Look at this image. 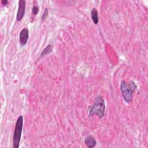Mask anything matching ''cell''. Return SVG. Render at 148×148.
I'll return each instance as SVG.
<instances>
[{"label":"cell","mask_w":148,"mask_h":148,"mask_svg":"<svg viewBox=\"0 0 148 148\" xmlns=\"http://www.w3.org/2000/svg\"><path fill=\"white\" fill-rule=\"evenodd\" d=\"M105 109V104L103 98L101 95H98L94 102L92 106L89 107V115H97L99 119H102L104 116V111Z\"/></svg>","instance_id":"cell-1"},{"label":"cell","mask_w":148,"mask_h":148,"mask_svg":"<svg viewBox=\"0 0 148 148\" xmlns=\"http://www.w3.org/2000/svg\"><path fill=\"white\" fill-rule=\"evenodd\" d=\"M23 117L22 115H20L17 119L13 136V146L14 148H18L19 147L23 130Z\"/></svg>","instance_id":"cell-2"},{"label":"cell","mask_w":148,"mask_h":148,"mask_svg":"<svg viewBox=\"0 0 148 148\" xmlns=\"http://www.w3.org/2000/svg\"><path fill=\"white\" fill-rule=\"evenodd\" d=\"M120 90L122 92L124 101L127 103H130L132 101L133 94L134 91L131 88L128 84H127L125 81L122 80L120 84Z\"/></svg>","instance_id":"cell-3"},{"label":"cell","mask_w":148,"mask_h":148,"mask_svg":"<svg viewBox=\"0 0 148 148\" xmlns=\"http://www.w3.org/2000/svg\"><path fill=\"white\" fill-rule=\"evenodd\" d=\"M25 10V1L23 0H20L18 1V8L16 15V20L20 21L24 14Z\"/></svg>","instance_id":"cell-4"},{"label":"cell","mask_w":148,"mask_h":148,"mask_svg":"<svg viewBox=\"0 0 148 148\" xmlns=\"http://www.w3.org/2000/svg\"><path fill=\"white\" fill-rule=\"evenodd\" d=\"M29 36V31L28 28H24L20 31V36H19V40L21 46H24L28 39Z\"/></svg>","instance_id":"cell-5"},{"label":"cell","mask_w":148,"mask_h":148,"mask_svg":"<svg viewBox=\"0 0 148 148\" xmlns=\"http://www.w3.org/2000/svg\"><path fill=\"white\" fill-rule=\"evenodd\" d=\"M84 143L88 147H93L96 145V140L92 135L87 136L84 139Z\"/></svg>","instance_id":"cell-6"},{"label":"cell","mask_w":148,"mask_h":148,"mask_svg":"<svg viewBox=\"0 0 148 148\" xmlns=\"http://www.w3.org/2000/svg\"><path fill=\"white\" fill-rule=\"evenodd\" d=\"M91 18L95 24H97L98 23L99 21V18H98V11L96 9V8H94L91 10Z\"/></svg>","instance_id":"cell-7"},{"label":"cell","mask_w":148,"mask_h":148,"mask_svg":"<svg viewBox=\"0 0 148 148\" xmlns=\"http://www.w3.org/2000/svg\"><path fill=\"white\" fill-rule=\"evenodd\" d=\"M53 50V46L51 45H47L42 51L40 55V58H42L43 57H44L45 56L49 54L50 53H51L52 51Z\"/></svg>","instance_id":"cell-8"},{"label":"cell","mask_w":148,"mask_h":148,"mask_svg":"<svg viewBox=\"0 0 148 148\" xmlns=\"http://www.w3.org/2000/svg\"><path fill=\"white\" fill-rule=\"evenodd\" d=\"M39 12V7L38 5H34L32 8V15L34 16H35Z\"/></svg>","instance_id":"cell-9"},{"label":"cell","mask_w":148,"mask_h":148,"mask_svg":"<svg viewBox=\"0 0 148 148\" xmlns=\"http://www.w3.org/2000/svg\"><path fill=\"white\" fill-rule=\"evenodd\" d=\"M48 13H49V10H48V9L47 8H45V10L43 12V13L42 16V21H43L47 17V15H48Z\"/></svg>","instance_id":"cell-10"},{"label":"cell","mask_w":148,"mask_h":148,"mask_svg":"<svg viewBox=\"0 0 148 148\" xmlns=\"http://www.w3.org/2000/svg\"><path fill=\"white\" fill-rule=\"evenodd\" d=\"M1 2H2V3L3 5H6L8 3V1H6V0H5V1H4V0H2Z\"/></svg>","instance_id":"cell-11"}]
</instances>
